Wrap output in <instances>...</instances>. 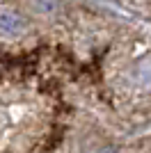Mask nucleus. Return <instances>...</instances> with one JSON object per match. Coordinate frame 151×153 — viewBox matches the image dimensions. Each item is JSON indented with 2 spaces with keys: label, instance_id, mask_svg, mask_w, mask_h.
Wrapping results in <instances>:
<instances>
[{
  "label": "nucleus",
  "instance_id": "obj_1",
  "mask_svg": "<svg viewBox=\"0 0 151 153\" xmlns=\"http://www.w3.org/2000/svg\"><path fill=\"white\" fill-rule=\"evenodd\" d=\"M0 32H2L5 37H14V39L25 37V34H28V21H25L19 12L2 7V9H0Z\"/></svg>",
  "mask_w": 151,
  "mask_h": 153
},
{
  "label": "nucleus",
  "instance_id": "obj_2",
  "mask_svg": "<svg viewBox=\"0 0 151 153\" xmlns=\"http://www.w3.org/2000/svg\"><path fill=\"white\" fill-rule=\"evenodd\" d=\"M135 80H138L140 87H144V89H151V59H147V62H142V64L138 66Z\"/></svg>",
  "mask_w": 151,
  "mask_h": 153
}]
</instances>
